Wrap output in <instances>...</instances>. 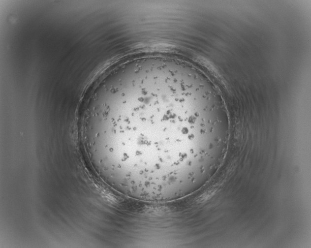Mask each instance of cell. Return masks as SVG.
Listing matches in <instances>:
<instances>
[{
	"label": "cell",
	"mask_w": 311,
	"mask_h": 248,
	"mask_svg": "<svg viewBox=\"0 0 311 248\" xmlns=\"http://www.w3.org/2000/svg\"><path fill=\"white\" fill-rule=\"evenodd\" d=\"M175 80L141 78L111 88L91 115L89 132L114 177L148 183L174 179L182 140L211 137L218 119L208 107L187 111Z\"/></svg>",
	"instance_id": "1"
}]
</instances>
